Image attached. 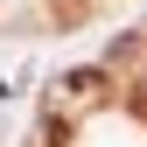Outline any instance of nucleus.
I'll use <instances>...</instances> for the list:
<instances>
[{"instance_id": "f257e3e1", "label": "nucleus", "mask_w": 147, "mask_h": 147, "mask_svg": "<svg viewBox=\"0 0 147 147\" xmlns=\"http://www.w3.org/2000/svg\"><path fill=\"white\" fill-rule=\"evenodd\" d=\"M63 91H70V98H105V70H70V77H63Z\"/></svg>"}, {"instance_id": "f03ea898", "label": "nucleus", "mask_w": 147, "mask_h": 147, "mask_svg": "<svg viewBox=\"0 0 147 147\" xmlns=\"http://www.w3.org/2000/svg\"><path fill=\"white\" fill-rule=\"evenodd\" d=\"M133 112H147V77H140V84H133Z\"/></svg>"}]
</instances>
